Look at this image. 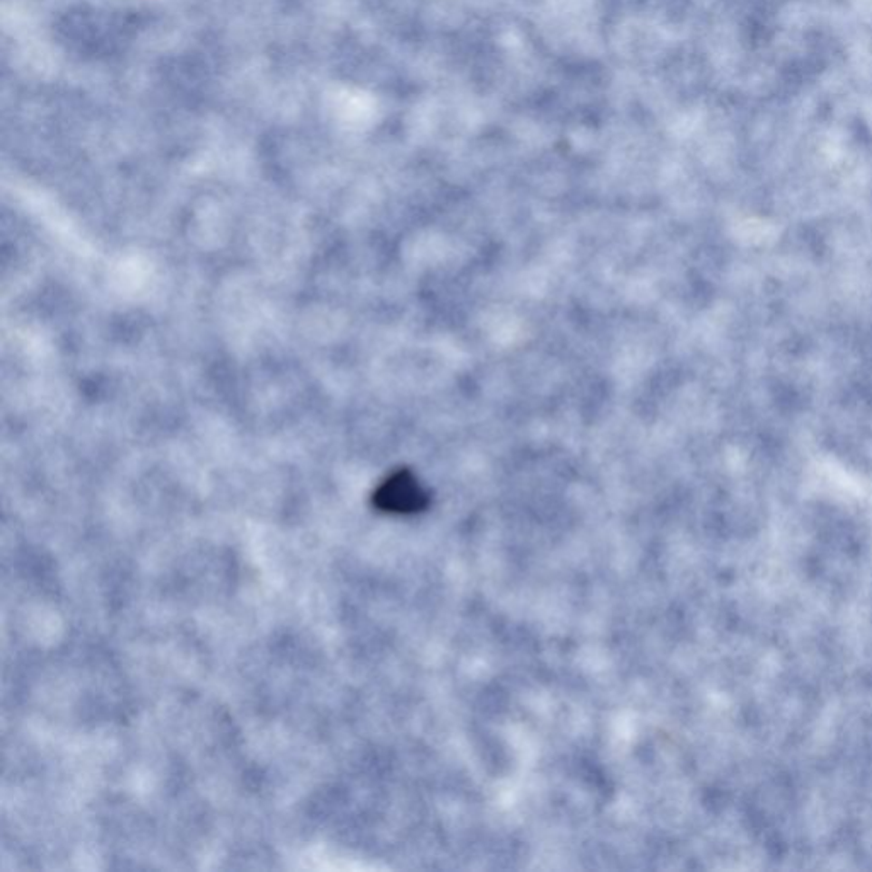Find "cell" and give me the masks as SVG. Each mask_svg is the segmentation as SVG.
I'll return each instance as SVG.
<instances>
[{
	"instance_id": "1",
	"label": "cell",
	"mask_w": 872,
	"mask_h": 872,
	"mask_svg": "<svg viewBox=\"0 0 872 872\" xmlns=\"http://www.w3.org/2000/svg\"><path fill=\"white\" fill-rule=\"evenodd\" d=\"M375 504L390 513H413L426 504V496L409 472H398L379 487Z\"/></svg>"
}]
</instances>
